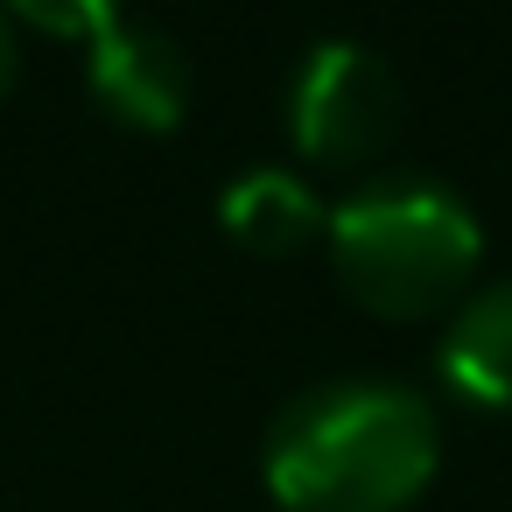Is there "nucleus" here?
I'll return each instance as SVG.
<instances>
[{
  "mask_svg": "<svg viewBox=\"0 0 512 512\" xmlns=\"http://www.w3.org/2000/svg\"><path fill=\"white\" fill-rule=\"evenodd\" d=\"M85 92L127 134H169L190 113V50L155 22H113L85 43Z\"/></svg>",
  "mask_w": 512,
  "mask_h": 512,
  "instance_id": "obj_4",
  "label": "nucleus"
},
{
  "mask_svg": "<svg viewBox=\"0 0 512 512\" xmlns=\"http://www.w3.org/2000/svg\"><path fill=\"white\" fill-rule=\"evenodd\" d=\"M435 470V400L379 372L302 386L260 442V477L281 512H407Z\"/></svg>",
  "mask_w": 512,
  "mask_h": 512,
  "instance_id": "obj_1",
  "label": "nucleus"
},
{
  "mask_svg": "<svg viewBox=\"0 0 512 512\" xmlns=\"http://www.w3.org/2000/svg\"><path fill=\"white\" fill-rule=\"evenodd\" d=\"M435 379L470 407H491V414L512 407V274L470 288L449 309L435 337Z\"/></svg>",
  "mask_w": 512,
  "mask_h": 512,
  "instance_id": "obj_5",
  "label": "nucleus"
},
{
  "mask_svg": "<svg viewBox=\"0 0 512 512\" xmlns=\"http://www.w3.org/2000/svg\"><path fill=\"white\" fill-rule=\"evenodd\" d=\"M218 225L253 253H302L309 239H323L330 204L316 197L309 176H295L281 162H260V169H239L218 190Z\"/></svg>",
  "mask_w": 512,
  "mask_h": 512,
  "instance_id": "obj_6",
  "label": "nucleus"
},
{
  "mask_svg": "<svg viewBox=\"0 0 512 512\" xmlns=\"http://www.w3.org/2000/svg\"><path fill=\"white\" fill-rule=\"evenodd\" d=\"M330 274L372 316H442L484 260L477 211L435 176H372L330 204Z\"/></svg>",
  "mask_w": 512,
  "mask_h": 512,
  "instance_id": "obj_2",
  "label": "nucleus"
},
{
  "mask_svg": "<svg viewBox=\"0 0 512 512\" xmlns=\"http://www.w3.org/2000/svg\"><path fill=\"white\" fill-rule=\"evenodd\" d=\"M15 71H22V43H15V15H8V0H0V99H8Z\"/></svg>",
  "mask_w": 512,
  "mask_h": 512,
  "instance_id": "obj_8",
  "label": "nucleus"
},
{
  "mask_svg": "<svg viewBox=\"0 0 512 512\" xmlns=\"http://www.w3.org/2000/svg\"><path fill=\"white\" fill-rule=\"evenodd\" d=\"M281 113H288V141L302 162L365 169L372 155H386V141L400 127V78L372 43L323 36L302 50Z\"/></svg>",
  "mask_w": 512,
  "mask_h": 512,
  "instance_id": "obj_3",
  "label": "nucleus"
},
{
  "mask_svg": "<svg viewBox=\"0 0 512 512\" xmlns=\"http://www.w3.org/2000/svg\"><path fill=\"white\" fill-rule=\"evenodd\" d=\"M8 15L29 22V29H43V36H78V43H92V36H106L113 22H127V0H8Z\"/></svg>",
  "mask_w": 512,
  "mask_h": 512,
  "instance_id": "obj_7",
  "label": "nucleus"
}]
</instances>
